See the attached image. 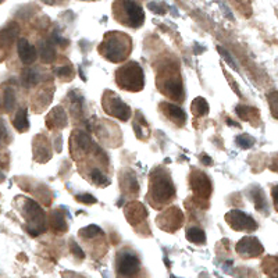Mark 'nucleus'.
I'll list each match as a JSON object with an SVG mask.
<instances>
[{"label": "nucleus", "instance_id": "1", "mask_svg": "<svg viewBox=\"0 0 278 278\" xmlns=\"http://www.w3.org/2000/svg\"><path fill=\"white\" fill-rule=\"evenodd\" d=\"M99 52L111 63H120L128 57L131 52L130 36L120 32H110L104 36L103 43L99 46Z\"/></svg>", "mask_w": 278, "mask_h": 278}, {"label": "nucleus", "instance_id": "2", "mask_svg": "<svg viewBox=\"0 0 278 278\" xmlns=\"http://www.w3.org/2000/svg\"><path fill=\"white\" fill-rule=\"evenodd\" d=\"M116 81L120 88L131 92H138L142 90L145 85V76H143V70L138 63L131 62L125 66H121L116 71Z\"/></svg>", "mask_w": 278, "mask_h": 278}, {"label": "nucleus", "instance_id": "3", "mask_svg": "<svg viewBox=\"0 0 278 278\" xmlns=\"http://www.w3.org/2000/svg\"><path fill=\"white\" fill-rule=\"evenodd\" d=\"M22 214L28 220L27 231L32 236L41 235L42 232L46 231V218H45V211L42 208L34 202L32 199L24 198L22 203Z\"/></svg>", "mask_w": 278, "mask_h": 278}, {"label": "nucleus", "instance_id": "4", "mask_svg": "<svg viewBox=\"0 0 278 278\" xmlns=\"http://www.w3.org/2000/svg\"><path fill=\"white\" fill-rule=\"evenodd\" d=\"M175 195L173 181L170 175L161 170H156L152 175V182H150V198L152 201L159 202V203H166L167 201H171Z\"/></svg>", "mask_w": 278, "mask_h": 278}, {"label": "nucleus", "instance_id": "5", "mask_svg": "<svg viewBox=\"0 0 278 278\" xmlns=\"http://www.w3.org/2000/svg\"><path fill=\"white\" fill-rule=\"evenodd\" d=\"M103 109L107 114L118 118L121 121H127L131 117V109L128 104H125L117 95L106 92L103 97Z\"/></svg>", "mask_w": 278, "mask_h": 278}, {"label": "nucleus", "instance_id": "6", "mask_svg": "<svg viewBox=\"0 0 278 278\" xmlns=\"http://www.w3.org/2000/svg\"><path fill=\"white\" fill-rule=\"evenodd\" d=\"M118 4L123 7L121 8L123 17H121L120 22H123V24L131 28H139L143 24L145 11L139 3H137V1H123V3H118Z\"/></svg>", "mask_w": 278, "mask_h": 278}, {"label": "nucleus", "instance_id": "7", "mask_svg": "<svg viewBox=\"0 0 278 278\" xmlns=\"http://www.w3.org/2000/svg\"><path fill=\"white\" fill-rule=\"evenodd\" d=\"M228 225L235 231H256L257 222L249 214L243 213L238 208H232L225 214Z\"/></svg>", "mask_w": 278, "mask_h": 278}, {"label": "nucleus", "instance_id": "8", "mask_svg": "<svg viewBox=\"0 0 278 278\" xmlns=\"http://www.w3.org/2000/svg\"><path fill=\"white\" fill-rule=\"evenodd\" d=\"M140 269V262L137 255L130 252H121L117 257V271L121 277H134Z\"/></svg>", "mask_w": 278, "mask_h": 278}, {"label": "nucleus", "instance_id": "9", "mask_svg": "<svg viewBox=\"0 0 278 278\" xmlns=\"http://www.w3.org/2000/svg\"><path fill=\"white\" fill-rule=\"evenodd\" d=\"M263 245L255 236H245L236 243V252L242 257H256L263 253Z\"/></svg>", "mask_w": 278, "mask_h": 278}, {"label": "nucleus", "instance_id": "10", "mask_svg": "<svg viewBox=\"0 0 278 278\" xmlns=\"http://www.w3.org/2000/svg\"><path fill=\"white\" fill-rule=\"evenodd\" d=\"M196 175L191 178V184H192V188H194L195 194L199 195L202 198H208V195L211 192V185H210V181L208 178L205 175V174L198 173L196 171Z\"/></svg>", "mask_w": 278, "mask_h": 278}, {"label": "nucleus", "instance_id": "11", "mask_svg": "<svg viewBox=\"0 0 278 278\" xmlns=\"http://www.w3.org/2000/svg\"><path fill=\"white\" fill-rule=\"evenodd\" d=\"M17 50H18V56H20L21 62L24 64H32L38 57V52L35 46H32L27 39H20L17 43Z\"/></svg>", "mask_w": 278, "mask_h": 278}, {"label": "nucleus", "instance_id": "12", "mask_svg": "<svg viewBox=\"0 0 278 278\" xmlns=\"http://www.w3.org/2000/svg\"><path fill=\"white\" fill-rule=\"evenodd\" d=\"M164 93L174 100L184 99V89H182V82H181L180 76L175 75L167 79L164 82Z\"/></svg>", "mask_w": 278, "mask_h": 278}, {"label": "nucleus", "instance_id": "13", "mask_svg": "<svg viewBox=\"0 0 278 278\" xmlns=\"http://www.w3.org/2000/svg\"><path fill=\"white\" fill-rule=\"evenodd\" d=\"M161 109L164 111L167 117L170 118L171 121H174L177 125H184L187 121V114L185 111L181 109L180 106H175L173 103H161Z\"/></svg>", "mask_w": 278, "mask_h": 278}, {"label": "nucleus", "instance_id": "14", "mask_svg": "<svg viewBox=\"0 0 278 278\" xmlns=\"http://www.w3.org/2000/svg\"><path fill=\"white\" fill-rule=\"evenodd\" d=\"M69 124L67 121V114L63 110V107H55L53 110L49 113L48 118H46V125L49 128H64Z\"/></svg>", "mask_w": 278, "mask_h": 278}, {"label": "nucleus", "instance_id": "15", "mask_svg": "<svg viewBox=\"0 0 278 278\" xmlns=\"http://www.w3.org/2000/svg\"><path fill=\"white\" fill-rule=\"evenodd\" d=\"M13 125L17 131H27L28 128H29L27 109H18V111L15 113V117L13 120Z\"/></svg>", "mask_w": 278, "mask_h": 278}, {"label": "nucleus", "instance_id": "16", "mask_svg": "<svg viewBox=\"0 0 278 278\" xmlns=\"http://www.w3.org/2000/svg\"><path fill=\"white\" fill-rule=\"evenodd\" d=\"M50 221H52V227H53V229H55L56 232H59V234L66 232L67 228H69L67 221H66V218H64V215L62 214V211H60V210H55V211L52 213V218H50Z\"/></svg>", "mask_w": 278, "mask_h": 278}, {"label": "nucleus", "instance_id": "17", "mask_svg": "<svg viewBox=\"0 0 278 278\" xmlns=\"http://www.w3.org/2000/svg\"><path fill=\"white\" fill-rule=\"evenodd\" d=\"M39 55H41L42 62L50 64L52 62H55L56 59L55 46L50 42H42L41 48H39Z\"/></svg>", "mask_w": 278, "mask_h": 278}, {"label": "nucleus", "instance_id": "18", "mask_svg": "<svg viewBox=\"0 0 278 278\" xmlns=\"http://www.w3.org/2000/svg\"><path fill=\"white\" fill-rule=\"evenodd\" d=\"M41 81V75L39 71L35 69H25L22 71V83L27 88H32L35 85H38Z\"/></svg>", "mask_w": 278, "mask_h": 278}, {"label": "nucleus", "instance_id": "19", "mask_svg": "<svg viewBox=\"0 0 278 278\" xmlns=\"http://www.w3.org/2000/svg\"><path fill=\"white\" fill-rule=\"evenodd\" d=\"M191 110L196 117H205L208 113V104L205 97H196L192 104H191Z\"/></svg>", "mask_w": 278, "mask_h": 278}, {"label": "nucleus", "instance_id": "20", "mask_svg": "<svg viewBox=\"0 0 278 278\" xmlns=\"http://www.w3.org/2000/svg\"><path fill=\"white\" fill-rule=\"evenodd\" d=\"M187 239L189 242L196 243V245H202V243L206 242V234L202 228H198V227H191V228L187 229Z\"/></svg>", "mask_w": 278, "mask_h": 278}, {"label": "nucleus", "instance_id": "21", "mask_svg": "<svg viewBox=\"0 0 278 278\" xmlns=\"http://www.w3.org/2000/svg\"><path fill=\"white\" fill-rule=\"evenodd\" d=\"M252 198H253V201H255V206H256L257 210L264 213V211L267 210V201H266V195H264L263 191H262L260 188L253 189Z\"/></svg>", "mask_w": 278, "mask_h": 278}, {"label": "nucleus", "instance_id": "22", "mask_svg": "<svg viewBox=\"0 0 278 278\" xmlns=\"http://www.w3.org/2000/svg\"><path fill=\"white\" fill-rule=\"evenodd\" d=\"M41 149H35L34 147V156L38 161H41V156H43L42 157V163H45V161H48L50 159V147L48 145V139L41 137Z\"/></svg>", "mask_w": 278, "mask_h": 278}, {"label": "nucleus", "instance_id": "23", "mask_svg": "<svg viewBox=\"0 0 278 278\" xmlns=\"http://www.w3.org/2000/svg\"><path fill=\"white\" fill-rule=\"evenodd\" d=\"M90 180H92L93 184H96L99 187H109L111 182L99 168H93V170L90 171Z\"/></svg>", "mask_w": 278, "mask_h": 278}, {"label": "nucleus", "instance_id": "24", "mask_svg": "<svg viewBox=\"0 0 278 278\" xmlns=\"http://www.w3.org/2000/svg\"><path fill=\"white\" fill-rule=\"evenodd\" d=\"M75 143L81 150H88V149L90 147V145H92V140H90V137L86 134V132L76 131Z\"/></svg>", "mask_w": 278, "mask_h": 278}, {"label": "nucleus", "instance_id": "25", "mask_svg": "<svg viewBox=\"0 0 278 278\" xmlns=\"http://www.w3.org/2000/svg\"><path fill=\"white\" fill-rule=\"evenodd\" d=\"M3 106L7 111H11L15 106V95L11 88H7L4 90V96H3Z\"/></svg>", "mask_w": 278, "mask_h": 278}, {"label": "nucleus", "instance_id": "26", "mask_svg": "<svg viewBox=\"0 0 278 278\" xmlns=\"http://www.w3.org/2000/svg\"><path fill=\"white\" fill-rule=\"evenodd\" d=\"M236 143L239 145V147H242V149H250L252 146L255 145V138H252L250 135L248 134H242V135H239V137H236Z\"/></svg>", "mask_w": 278, "mask_h": 278}, {"label": "nucleus", "instance_id": "27", "mask_svg": "<svg viewBox=\"0 0 278 278\" xmlns=\"http://www.w3.org/2000/svg\"><path fill=\"white\" fill-rule=\"evenodd\" d=\"M236 114L242 120H249L252 116H256L257 110L253 107H246V106H236Z\"/></svg>", "mask_w": 278, "mask_h": 278}, {"label": "nucleus", "instance_id": "28", "mask_svg": "<svg viewBox=\"0 0 278 278\" xmlns=\"http://www.w3.org/2000/svg\"><path fill=\"white\" fill-rule=\"evenodd\" d=\"M79 232H81V235L85 236V238H95L96 235H103V229L99 228L97 225H93V224L82 228Z\"/></svg>", "mask_w": 278, "mask_h": 278}, {"label": "nucleus", "instance_id": "29", "mask_svg": "<svg viewBox=\"0 0 278 278\" xmlns=\"http://www.w3.org/2000/svg\"><path fill=\"white\" fill-rule=\"evenodd\" d=\"M217 50H218V53H220V56H221L222 59L225 60V63L228 64L231 69H234L235 71H238V66H236V63L234 62V59H232V56L229 55L228 52L225 50V49H222L221 46H217Z\"/></svg>", "mask_w": 278, "mask_h": 278}, {"label": "nucleus", "instance_id": "30", "mask_svg": "<svg viewBox=\"0 0 278 278\" xmlns=\"http://www.w3.org/2000/svg\"><path fill=\"white\" fill-rule=\"evenodd\" d=\"M267 99L271 103V111H273V117L277 118V92H271L267 95Z\"/></svg>", "mask_w": 278, "mask_h": 278}, {"label": "nucleus", "instance_id": "31", "mask_svg": "<svg viewBox=\"0 0 278 278\" xmlns=\"http://www.w3.org/2000/svg\"><path fill=\"white\" fill-rule=\"evenodd\" d=\"M76 201L82 202V203H86V205H93L96 203V198L92 196L89 194H82V195H76Z\"/></svg>", "mask_w": 278, "mask_h": 278}, {"label": "nucleus", "instance_id": "32", "mask_svg": "<svg viewBox=\"0 0 278 278\" xmlns=\"http://www.w3.org/2000/svg\"><path fill=\"white\" fill-rule=\"evenodd\" d=\"M55 74L57 76H62V78H66V76H70L71 74H72V70L70 69V67H57V69L55 70Z\"/></svg>", "mask_w": 278, "mask_h": 278}, {"label": "nucleus", "instance_id": "33", "mask_svg": "<svg viewBox=\"0 0 278 278\" xmlns=\"http://www.w3.org/2000/svg\"><path fill=\"white\" fill-rule=\"evenodd\" d=\"M71 252H72L76 257H79V259H83V257H85L82 249H81L75 242H71Z\"/></svg>", "mask_w": 278, "mask_h": 278}, {"label": "nucleus", "instance_id": "34", "mask_svg": "<svg viewBox=\"0 0 278 278\" xmlns=\"http://www.w3.org/2000/svg\"><path fill=\"white\" fill-rule=\"evenodd\" d=\"M6 138H7V130L6 127H4L3 120H0V142H3Z\"/></svg>", "mask_w": 278, "mask_h": 278}, {"label": "nucleus", "instance_id": "35", "mask_svg": "<svg viewBox=\"0 0 278 278\" xmlns=\"http://www.w3.org/2000/svg\"><path fill=\"white\" fill-rule=\"evenodd\" d=\"M202 161H203V163H205L206 166H210V164L213 163V160L210 159L208 156H206V154H203V156H202Z\"/></svg>", "mask_w": 278, "mask_h": 278}, {"label": "nucleus", "instance_id": "36", "mask_svg": "<svg viewBox=\"0 0 278 278\" xmlns=\"http://www.w3.org/2000/svg\"><path fill=\"white\" fill-rule=\"evenodd\" d=\"M277 188L274 187L273 188V199H274V206H276V208H277Z\"/></svg>", "mask_w": 278, "mask_h": 278}]
</instances>
